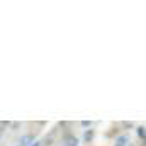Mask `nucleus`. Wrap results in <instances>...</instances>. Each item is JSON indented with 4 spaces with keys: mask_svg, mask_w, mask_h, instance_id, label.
<instances>
[{
    "mask_svg": "<svg viewBox=\"0 0 146 146\" xmlns=\"http://www.w3.org/2000/svg\"><path fill=\"white\" fill-rule=\"evenodd\" d=\"M31 146H39V143H37V141H33V145Z\"/></svg>",
    "mask_w": 146,
    "mask_h": 146,
    "instance_id": "obj_6",
    "label": "nucleus"
},
{
    "mask_svg": "<svg viewBox=\"0 0 146 146\" xmlns=\"http://www.w3.org/2000/svg\"><path fill=\"white\" fill-rule=\"evenodd\" d=\"M127 141H129V138H127V136H119V138L115 139L114 146H126V145H127Z\"/></svg>",
    "mask_w": 146,
    "mask_h": 146,
    "instance_id": "obj_1",
    "label": "nucleus"
},
{
    "mask_svg": "<svg viewBox=\"0 0 146 146\" xmlns=\"http://www.w3.org/2000/svg\"><path fill=\"white\" fill-rule=\"evenodd\" d=\"M138 134L141 138H146V127H138Z\"/></svg>",
    "mask_w": 146,
    "mask_h": 146,
    "instance_id": "obj_5",
    "label": "nucleus"
},
{
    "mask_svg": "<svg viewBox=\"0 0 146 146\" xmlns=\"http://www.w3.org/2000/svg\"><path fill=\"white\" fill-rule=\"evenodd\" d=\"M29 141H33V138H31V136H24V138L19 141V143H21L19 146H31L29 145Z\"/></svg>",
    "mask_w": 146,
    "mask_h": 146,
    "instance_id": "obj_2",
    "label": "nucleus"
},
{
    "mask_svg": "<svg viewBox=\"0 0 146 146\" xmlns=\"http://www.w3.org/2000/svg\"><path fill=\"white\" fill-rule=\"evenodd\" d=\"M76 145H78V139H76V138H68L66 146H76Z\"/></svg>",
    "mask_w": 146,
    "mask_h": 146,
    "instance_id": "obj_3",
    "label": "nucleus"
},
{
    "mask_svg": "<svg viewBox=\"0 0 146 146\" xmlns=\"http://www.w3.org/2000/svg\"><path fill=\"white\" fill-rule=\"evenodd\" d=\"M92 138H94V131L90 129V131H87V133H85V141H90Z\"/></svg>",
    "mask_w": 146,
    "mask_h": 146,
    "instance_id": "obj_4",
    "label": "nucleus"
}]
</instances>
